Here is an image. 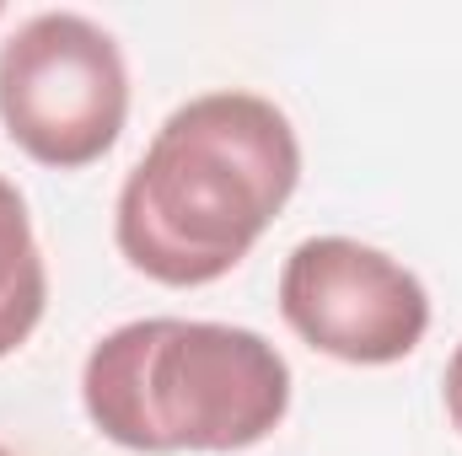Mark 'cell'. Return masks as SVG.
Wrapping results in <instances>:
<instances>
[{
    "label": "cell",
    "instance_id": "obj_1",
    "mask_svg": "<svg viewBox=\"0 0 462 456\" xmlns=\"http://www.w3.org/2000/svg\"><path fill=\"white\" fill-rule=\"evenodd\" d=\"M301 183V140L258 92H205L156 129L118 188L129 269L194 290L231 274Z\"/></svg>",
    "mask_w": 462,
    "mask_h": 456
},
{
    "label": "cell",
    "instance_id": "obj_2",
    "mask_svg": "<svg viewBox=\"0 0 462 456\" xmlns=\"http://www.w3.org/2000/svg\"><path fill=\"white\" fill-rule=\"evenodd\" d=\"M87 419L129 451H247L291 414V365L236 323L140 317L92 343Z\"/></svg>",
    "mask_w": 462,
    "mask_h": 456
},
{
    "label": "cell",
    "instance_id": "obj_3",
    "mask_svg": "<svg viewBox=\"0 0 462 456\" xmlns=\"http://www.w3.org/2000/svg\"><path fill=\"white\" fill-rule=\"evenodd\" d=\"M129 118L114 32L81 11H38L0 43V123L43 167H92Z\"/></svg>",
    "mask_w": 462,
    "mask_h": 456
},
{
    "label": "cell",
    "instance_id": "obj_4",
    "mask_svg": "<svg viewBox=\"0 0 462 456\" xmlns=\"http://www.w3.org/2000/svg\"><path fill=\"white\" fill-rule=\"evenodd\" d=\"M285 323L345 365H393L430 328V296L414 269L355 236H307L280 274Z\"/></svg>",
    "mask_w": 462,
    "mask_h": 456
},
{
    "label": "cell",
    "instance_id": "obj_5",
    "mask_svg": "<svg viewBox=\"0 0 462 456\" xmlns=\"http://www.w3.org/2000/svg\"><path fill=\"white\" fill-rule=\"evenodd\" d=\"M49 306V269L32 236L27 199L0 178V360L32 339Z\"/></svg>",
    "mask_w": 462,
    "mask_h": 456
},
{
    "label": "cell",
    "instance_id": "obj_6",
    "mask_svg": "<svg viewBox=\"0 0 462 456\" xmlns=\"http://www.w3.org/2000/svg\"><path fill=\"white\" fill-rule=\"evenodd\" d=\"M447 414H452V424L462 430V343H457V354L447 360Z\"/></svg>",
    "mask_w": 462,
    "mask_h": 456
},
{
    "label": "cell",
    "instance_id": "obj_7",
    "mask_svg": "<svg viewBox=\"0 0 462 456\" xmlns=\"http://www.w3.org/2000/svg\"><path fill=\"white\" fill-rule=\"evenodd\" d=\"M0 456H11V451H5V446H0Z\"/></svg>",
    "mask_w": 462,
    "mask_h": 456
}]
</instances>
